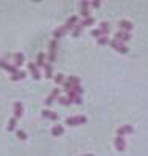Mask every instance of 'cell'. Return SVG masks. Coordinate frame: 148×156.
Wrapping results in <instances>:
<instances>
[{
    "instance_id": "6da1fadb",
    "label": "cell",
    "mask_w": 148,
    "mask_h": 156,
    "mask_svg": "<svg viewBox=\"0 0 148 156\" xmlns=\"http://www.w3.org/2000/svg\"><path fill=\"white\" fill-rule=\"evenodd\" d=\"M84 123H87L86 115H70L65 119V125H69V126H79V125H84Z\"/></svg>"
},
{
    "instance_id": "7a4b0ae2",
    "label": "cell",
    "mask_w": 148,
    "mask_h": 156,
    "mask_svg": "<svg viewBox=\"0 0 148 156\" xmlns=\"http://www.w3.org/2000/svg\"><path fill=\"white\" fill-rule=\"evenodd\" d=\"M56 50H58V41L56 39H51L48 44V62L50 64L56 59Z\"/></svg>"
},
{
    "instance_id": "3957f363",
    "label": "cell",
    "mask_w": 148,
    "mask_h": 156,
    "mask_svg": "<svg viewBox=\"0 0 148 156\" xmlns=\"http://www.w3.org/2000/svg\"><path fill=\"white\" fill-rule=\"evenodd\" d=\"M109 45H111L112 48H115L118 53H122V55H126L128 51H129V48H128L123 42H118V41H115V39H111V41H109Z\"/></svg>"
},
{
    "instance_id": "277c9868",
    "label": "cell",
    "mask_w": 148,
    "mask_h": 156,
    "mask_svg": "<svg viewBox=\"0 0 148 156\" xmlns=\"http://www.w3.org/2000/svg\"><path fill=\"white\" fill-rule=\"evenodd\" d=\"M79 8H81V9H79V14H81L83 19L90 17V3L89 2H86V0L81 2V3H79Z\"/></svg>"
},
{
    "instance_id": "5b68a950",
    "label": "cell",
    "mask_w": 148,
    "mask_h": 156,
    "mask_svg": "<svg viewBox=\"0 0 148 156\" xmlns=\"http://www.w3.org/2000/svg\"><path fill=\"white\" fill-rule=\"evenodd\" d=\"M59 95H61V90H59V87H55V89H53L51 92H50V95L45 98V105H47V106H51V103L55 101V100H56Z\"/></svg>"
},
{
    "instance_id": "8992f818",
    "label": "cell",
    "mask_w": 148,
    "mask_h": 156,
    "mask_svg": "<svg viewBox=\"0 0 148 156\" xmlns=\"http://www.w3.org/2000/svg\"><path fill=\"white\" fill-rule=\"evenodd\" d=\"M12 112H14V119H20V117L23 115V105L20 101H16L14 105H12Z\"/></svg>"
},
{
    "instance_id": "52a82bcc",
    "label": "cell",
    "mask_w": 148,
    "mask_h": 156,
    "mask_svg": "<svg viewBox=\"0 0 148 156\" xmlns=\"http://www.w3.org/2000/svg\"><path fill=\"white\" fill-rule=\"evenodd\" d=\"M114 39H115V41H118V42H126V41H129V39H131V34L129 33H126V31H117L115 34H114Z\"/></svg>"
},
{
    "instance_id": "ba28073f",
    "label": "cell",
    "mask_w": 148,
    "mask_h": 156,
    "mask_svg": "<svg viewBox=\"0 0 148 156\" xmlns=\"http://www.w3.org/2000/svg\"><path fill=\"white\" fill-rule=\"evenodd\" d=\"M78 23H79V19H78L76 14H73V16H70L69 19H67V22L64 23V27L67 28V31H69V30H73V27L78 25Z\"/></svg>"
},
{
    "instance_id": "9c48e42d",
    "label": "cell",
    "mask_w": 148,
    "mask_h": 156,
    "mask_svg": "<svg viewBox=\"0 0 148 156\" xmlns=\"http://www.w3.org/2000/svg\"><path fill=\"white\" fill-rule=\"evenodd\" d=\"M132 131H134V128H132L131 125H122L120 128H117V136L123 137V136H126V134H131Z\"/></svg>"
},
{
    "instance_id": "30bf717a",
    "label": "cell",
    "mask_w": 148,
    "mask_h": 156,
    "mask_svg": "<svg viewBox=\"0 0 148 156\" xmlns=\"http://www.w3.org/2000/svg\"><path fill=\"white\" fill-rule=\"evenodd\" d=\"M114 145H115V148H117L118 151H125V148H126V140H125V137L117 136V137L114 139Z\"/></svg>"
},
{
    "instance_id": "8fae6325",
    "label": "cell",
    "mask_w": 148,
    "mask_h": 156,
    "mask_svg": "<svg viewBox=\"0 0 148 156\" xmlns=\"http://www.w3.org/2000/svg\"><path fill=\"white\" fill-rule=\"evenodd\" d=\"M42 115L45 117V119H50L53 122H58L59 120V115L55 111H50V109H42Z\"/></svg>"
},
{
    "instance_id": "7c38bea8",
    "label": "cell",
    "mask_w": 148,
    "mask_h": 156,
    "mask_svg": "<svg viewBox=\"0 0 148 156\" xmlns=\"http://www.w3.org/2000/svg\"><path fill=\"white\" fill-rule=\"evenodd\" d=\"M132 27H134V25H132L129 20H120V22H118V28H120V31H126V33H129V31L132 30Z\"/></svg>"
},
{
    "instance_id": "4fadbf2b",
    "label": "cell",
    "mask_w": 148,
    "mask_h": 156,
    "mask_svg": "<svg viewBox=\"0 0 148 156\" xmlns=\"http://www.w3.org/2000/svg\"><path fill=\"white\" fill-rule=\"evenodd\" d=\"M28 70H30V73L33 75L34 80H39V78H41V72H39V69L36 67L34 62H28Z\"/></svg>"
},
{
    "instance_id": "5bb4252c",
    "label": "cell",
    "mask_w": 148,
    "mask_h": 156,
    "mask_svg": "<svg viewBox=\"0 0 148 156\" xmlns=\"http://www.w3.org/2000/svg\"><path fill=\"white\" fill-rule=\"evenodd\" d=\"M45 62H47V56H45V53H37V56H36V67L39 69V67H44L45 66Z\"/></svg>"
},
{
    "instance_id": "9a60e30c",
    "label": "cell",
    "mask_w": 148,
    "mask_h": 156,
    "mask_svg": "<svg viewBox=\"0 0 148 156\" xmlns=\"http://www.w3.org/2000/svg\"><path fill=\"white\" fill-rule=\"evenodd\" d=\"M12 58H14V66H16L17 69L25 62V55H23V53H14V56H12Z\"/></svg>"
},
{
    "instance_id": "2e32d148",
    "label": "cell",
    "mask_w": 148,
    "mask_h": 156,
    "mask_svg": "<svg viewBox=\"0 0 148 156\" xmlns=\"http://www.w3.org/2000/svg\"><path fill=\"white\" fill-rule=\"evenodd\" d=\"M64 134V126L62 125H55L51 128V136H55V137H58V136H62Z\"/></svg>"
},
{
    "instance_id": "e0dca14e",
    "label": "cell",
    "mask_w": 148,
    "mask_h": 156,
    "mask_svg": "<svg viewBox=\"0 0 148 156\" xmlns=\"http://www.w3.org/2000/svg\"><path fill=\"white\" fill-rule=\"evenodd\" d=\"M65 33H67V28L62 25V27H59V28H56L55 31H53V36H55V39L58 41V39H59V37H62Z\"/></svg>"
},
{
    "instance_id": "ac0fdd59",
    "label": "cell",
    "mask_w": 148,
    "mask_h": 156,
    "mask_svg": "<svg viewBox=\"0 0 148 156\" xmlns=\"http://www.w3.org/2000/svg\"><path fill=\"white\" fill-rule=\"evenodd\" d=\"M58 101H59V105H62V106H70L72 105V100L67 97V95H59L58 97Z\"/></svg>"
},
{
    "instance_id": "d6986e66",
    "label": "cell",
    "mask_w": 148,
    "mask_h": 156,
    "mask_svg": "<svg viewBox=\"0 0 148 156\" xmlns=\"http://www.w3.org/2000/svg\"><path fill=\"white\" fill-rule=\"evenodd\" d=\"M109 33L107 31H104V30H101V28H95V30H92V33H90V36H93V37H101V36H107Z\"/></svg>"
},
{
    "instance_id": "ffe728a7",
    "label": "cell",
    "mask_w": 148,
    "mask_h": 156,
    "mask_svg": "<svg viewBox=\"0 0 148 156\" xmlns=\"http://www.w3.org/2000/svg\"><path fill=\"white\" fill-rule=\"evenodd\" d=\"M44 72H45V78H53V67H51V64L50 62H45V66H44Z\"/></svg>"
},
{
    "instance_id": "44dd1931",
    "label": "cell",
    "mask_w": 148,
    "mask_h": 156,
    "mask_svg": "<svg viewBox=\"0 0 148 156\" xmlns=\"http://www.w3.org/2000/svg\"><path fill=\"white\" fill-rule=\"evenodd\" d=\"M25 76H26V73L23 70H19L16 75H11L9 78H11V81H20V80H23Z\"/></svg>"
},
{
    "instance_id": "7402d4cb",
    "label": "cell",
    "mask_w": 148,
    "mask_h": 156,
    "mask_svg": "<svg viewBox=\"0 0 148 156\" xmlns=\"http://www.w3.org/2000/svg\"><path fill=\"white\" fill-rule=\"evenodd\" d=\"M93 22H95V20H93V17L90 16V17H87V19H83L81 22H79V25H81V28H84V27H90Z\"/></svg>"
},
{
    "instance_id": "603a6c76",
    "label": "cell",
    "mask_w": 148,
    "mask_h": 156,
    "mask_svg": "<svg viewBox=\"0 0 148 156\" xmlns=\"http://www.w3.org/2000/svg\"><path fill=\"white\" fill-rule=\"evenodd\" d=\"M16 126H17V120L14 119V117H11V119H9V122H8V126H6V129H8V131H12V129H16Z\"/></svg>"
},
{
    "instance_id": "cb8c5ba5",
    "label": "cell",
    "mask_w": 148,
    "mask_h": 156,
    "mask_svg": "<svg viewBox=\"0 0 148 156\" xmlns=\"http://www.w3.org/2000/svg\"><path fill=\"white\" fill-rule=\"evenodd\" d=\"M65 81V76H64V73H56L55 75V83L58 84V86H62V83Z\"/></svg>"
},
{
    "instance_id": "d4e9b609",
    "label": "cell",
    "mask_w": 148,
    "mask_h": 156,
    "mask_svg": "<svg viewBox=\"0 0 148 156\" xmlns=\"http://www.w3.org/2000/svg\"><path fill=\"white\" fill-rule=\"evenodd\" d=\"M72 92L73 94H76V95H83V92H84V89L81 87V84H76V86H72Z\"/></svg>"
},
{
    "instance_id": "484cf974",
    "label": "cell",
    "mask_w": 148,
    "mask_h": 156,
    "mask_svg": "<svg viewBox=\"0 0 148 156\" xmlns=\"http://www.w3.org/2000/svg\"><path fill=\"white\" fill-rule=\"evenodd\" d=\"M109 41H111V39L107 37V36H101V37L97 39V44L98 45H106V44H109Z\"/></svg>"
},
{
    "instance_id": "4316f807",
    "label": "cell",
    "mask_w": 148,
    "mask_h": 156,
    "mask_svg": "<svg viewBox=\"0 0 148 156\" xmlns=\"http://www.w3.org/2000/svg\"><path fill=\"white\" fill-rule=\"evenodd\" d=\"M67 81H69L72 86H76V84H79V78L75 76V75H70L69 78H67Z\"/></svg>"
},
{
    "instance_id": "83f0119b",
    "label": "cell",
    "mask_w": 148,
    "mask_h": 156,
    "mask_svg": "<svg viewBox=\"0 0 148 156\" xmlns=\"http://www.w3.org/2000/svg\"><path fill=\"white\" fill-rule=\"evenodd\" d=\"M81 25H75V27H73V30H72V34H73V37H76V36H79V33H81Z\"/></svg>"
},
{
    "instance_id": "f1b7e54d",
    "label": "cell",
    "mask_w": 148,
    "mask_h": 156,
    "mask_svg": "<svg viewBox=\"0 0 148 156\" xmlns=\"http://www.w3.org/2000/svg\"><path fill=\"white\" fill-rule=\"evenodd\" d=\"M16 136H17V139H20V140H26V133L23 131V129H17Z\"/></svg>"
},
{
    "instance_id": "f546056e",
    "label": "cell",
    "mask_w": 148,
    "mask_h": 156,
    "mask_svg": "<svg viewBox=\"0 0 148 156\" xmlns=\"http://www.w3.org/2000/svg\"><path fill=\"white\" fill-rule=\"evenodd\" d=\"M98 28H101V30H104V31L109 33V31H111V25H109V22H101Z\"/></svg>"
},
{
    "instance_id": "4dcf8cb0",
    "label": "cell",
    "mask_w": 148,
    "mask_h": 156,
    "mask_svg": "<svg viewBox=\"0 0 148 156\" xmlns=\"http://www.w3.org/2000/svg\"><path fill=\"white\" fill-rule=\"evenodd\" d=\"M62 89L65 90V92H70V89H72V84H70L69 81H67V80H65V81L62 83Z\"/></svg>"
},
{
    "instance_id": "1f68e13d",
    "label": "cell",
    "mask_w": 148,
    "mask_h": 156,
    "mask_svg": "<svg viewBox=\"0 0 148 156\" xmlns=\"http://www.w3.org/2000/svg\"><path fill=\"white\" fill-rule=\"evenodd\" d=\"M8 67H9V62H8V61H5V59H0V69L8 70Z\"/></svg>"
},
{
    "instance_id": "d6a6232c",
    "label": "cell",
    "mask_w": 148,
    "mask_h": 156,
    "mask_svg": "<svg viewBox=\"0 0 148 156\" xmlns=\"http://www.w3.org/2000/svg\"><path fill=\"white\" fill-rule=\"evenodd\" d=\"M90 6H92V8H100V6H101V2H92Z\"/></svg>"
},
{
    "instance_id": "836d02e7",
    "label": "cell",
    "mask_w": 148,
    "mask_h": 156,
    "mask_svg": "<svg viewBox=\"0 0 148 156\" xmlns=\"http://www.w3.org/2000/svg\"><path fill=\"white\" fill-rule=\"evenodd\" d=\"M83 156H93V154H90V153H89V154H83Z\"/></svg>"
}]
</instances>
